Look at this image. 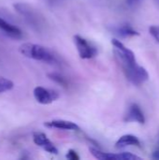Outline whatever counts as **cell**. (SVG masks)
Segmentation results:
<instances>
[{"instance_id": "6da1fadb", "label": "cell", "mask_w": 159, "mask_h": 160, "mask_svg": "<svg viewBox=\"0 0 159 160\" xmlns=\"http://www.w3.org/2000/svg\"><path fill=\"white\" fill-rule=\"evenodd\" d=\"M112 43L114 47V53L127 80L136 85H141L149 79V74L144 68L137 64L134 52L116 38H113Z\"/></svg>"}, {"instance_id": "7a4b0ae2", "label": "cell", "mask_w": 159, "mask_h": 160, "mask_svg": "<svg viewBox=\"0 0 159 160\" xmlns=\"http://www.w3.org/2000/svg\"><path fill=\"white\" fill-rule=\"evenodd\" d=\"M19 51L25 57L37 61H43L47 63H53L56 61L54 54L49 49L38 44L23 43L20 46Z\"/></svg>"}, {"instance_id": "3957f363", "label": "cell", "mask_w": 159, "mask_h": 160, "mask_svg": "<svg viewBox=\"0 0 159 160\" xmlns=\"http://www.w3.org/2000/svg\"><path fill=\"white\" fill-rule=\"evenodd\" d=\"M73 41L82 59H91L97 54V49L82 37L76 35L73 38Z\"/></svg>"}, {"instance_id": "277c9868", "label": "cell", "mask_w": 159, "mask_h": 160, "mask_svg": "<svg viewBox=\"0 0 159 160\" xmlns=\"http://www.w3.org/2000/svg\"><path fill=\"white\" fill-rule=\"evenodd\" d=\"M34 97L38 103L47 105L56 100L59 96L55 91H52V90H50L41 86H37L34 89Z\"/></svg>"}, {"instance_id": "5b68a950", "label": "cell", "mask_w": 159, "mask_h": 160, "mask_svg": "<svg viewBox=\"0 0 159 160\" xmlns=\"http://www.w3.org/2000/svg\"><path fill=\"white\" fill-rule=\"evenodd\" d=\"M33 141L35 142V144H37V146L42 147L46 152L50 153V154H54L57 155L58 150L56 149V147L54 146V144L48 139V137L41 132H36L33 135Z\"/></svg>"}, {"instance_id": "8992f818", "label": "cell", "mask_w": 159, "mask_h": 160, "mask_svg": "<svg viewBox=\"0 0 159 160\" xmlns=\"http://www.w3.org/2000/svg\"><path fill=\"white\" fill-rule=\"evenodd\" d=\"M125 121L126 122H137L139 124L145 123L144 114L139 105H137L136 103H133L130 105L127 111V113L126 115Z\"/></svg>"}, {"instance_id": "52a82bcc", "label": "cell", "mask_w": 159, "mask_h": 160, "mask_svg": "<svg viewBox=\"0 0 159 160\" xmlns=\"http://www.w3.org/2000/svg\"><path fill=\"white\" fill-rule=\"evenodd\" d=\"M44 126L51 128H58L64 130H80V127L77 124L67 120H52L46 122Z\"/></svg>"}, {"instance_id": "ba28073f", "label": "cell", "mask_w": 159, "mask_h": 160, "mask_svg": "<svg viewBox=\"0 0 159 160\" xmlns=\"http://www.w3.org/2000/svg\"><path fill=\"white\" fill-rule=\"evenodd\" d=\"M127 146H137V147H141V142L140 140L134 136V135H124L122 136L115 143V147L118 149L121 148H125Z\"/></svg>"}, {"instance_id": "9c48e42d", "label": "cell", "mask_w": 159, "mask_h": 160, "mask_svg": "<svg viewBox=\"0 0 159 160\" xmlns=\"http://www.w3.org/2000/svg\"><path fill=\"white\" fill-rule=\"evenodd\" d=\"M0 30L5 32L7 36L11 37V38H17L22 37V32L17 26H15V25L11 24L10 22L5 21L1 17H0Z\"/></svg>"}, {"instance_id": "30bf717a", "label": "cell", "mask_w": 159, "mask_h": 160, "mask_svg": "<svg viewBox=\"0 0 159 160\" xmlns=\"http://www.w3.org/2000/svg\"><path fill=\"white\" fill-rule=\"evenodd\" d=\"M90 153L93 157H95L97 159L99 160H121L120 154H111V153H104L97 148L90 147L89 148Z\"/></svg>"}, {"instance_id": "8fae6325", "label": "cell", "mask_w": 159, "mask_h": 160, "mask_svg": "<svg viewBox=\"0 0 159 160\" xmlns=\"http://www.w3.org/2000/svg\"><path fill=\"white\" fill-rule=\"evenodd\" d=\"M113 32L121 38H129L134 36H139L140 33L134 30L129 24H124L113 28Z\"/></svg>"}, {"instance_id": "7c38bea8", "label": "cell", "mask_w": 159, "mask_h": 160, "mask_svg": "<svg viewBox=\"0 0 159 160\" xmlns=\"http://www.w3.org/2000/svg\"><path fill=\"white\" fill-rule=\"evenodd\" d=\"M13 86H14V83L10 80L6 79L4 77H0V93L11 90Z\"/></svg>"}, {"instance_id": "4fadbf2b", "label": "cell", "mask_w": 159, "mask_h": 160, "mask_svg": "<svg viewBox=\"0 0 159 160\" xmlns=\"http://www.w3.org/2000/svg\"><path fill=\"white\" fill-rule=\"evenodd\" d=\"M149 32L150 34L155 38V39L159 42V26L157 25H152L150 28H149Z\"/></svg>"}, {"instance_id": "5bb4252c", "label": "cell", "mask_w": 159, "mask_h": 160, "mask_svg": "<svg viewBox=\"0 0 159 160\" xmlns=\"http://www.w3.org/2000/svg\"><path fill=\"white\" fill-rule=\"evenodd\" d=\"M49 77L50 79H52V81L60 83V84H66V81L63 77H61L60 75L58 74H55V73H52V74H49Z\"/></svg>"}, {"instance_id": "9a60e30c", "label": "cell", "mask_w": 159, "mask_h": 160, "mask_svg": "<svg viewBox=\"0 0 159 160\" xmlns=\"http://www.w3.org/2000/svg\"><path fill=\"white\" fill-rule=\"evenodd\" d=\"M67 158L69 160H79L80 159V157L78 156V154H77V152L76 151H74V150H72V149H70V150H68L67 151Z\"/></svg>"}, {"instance_id": "2e32d148", "label": "cell", "mask_w": 159, "mask_h": 160, "mask_svg": "<svg viewBox=\"0 0 159 160\" xmlns=\"http://www.w3.org/2000/svg\"><path fill=\"white\" fill-rule=\"evenodd\" d=\"M152 158H155V159H159V149L156 150V151L153 153Z\"/></svg>"}, {"instance_id": "e0dca14e", "label": "cell", "mask_w": 159, "mask_h": 160, "mask_svg": "<svg viewBox=\"0 0 159 160\" xmlns=\"http://www.w3.org/2000/svg\"><path fill=\"white\" fill-rule=\"evenodd\" d=\"M156 1L157 2V4H158V5H159V0H156Z\"/></svg>"}, {"instance_id": "ac0fdd59", "label": "cell", "mask_w": 159, "mask_h": 160, "mask_svg": "<svg viewBox=\"0 0 159 160\" xmlns=\"http://www.w3.org/2000/svg\"><path fill=\"white\" fill-rule=\"evenodd\" d=\"M138 1H141V0H135V2H138Z\"/></svg>"}]
</instances>
